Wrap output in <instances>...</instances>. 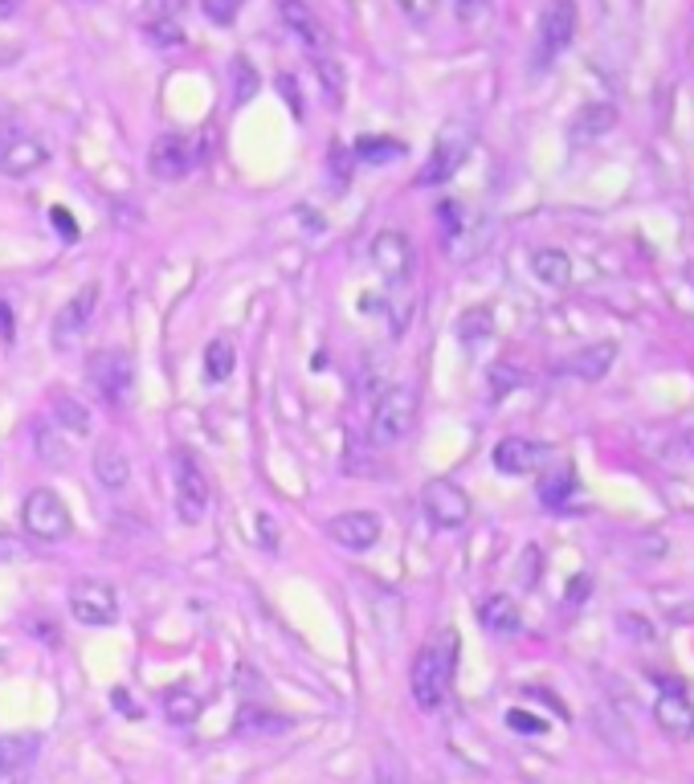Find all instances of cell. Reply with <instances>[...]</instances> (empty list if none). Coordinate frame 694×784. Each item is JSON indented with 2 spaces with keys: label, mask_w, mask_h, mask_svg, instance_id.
<instances>
[{
  "label": "cell",
  "mask_w": 694,
  "mask_h": 784,
  "mask_svg": "<svg viewBox=\"0 0 694 784\" xmlns=\"http://www.w3.org/2000/svg\"><path fill=\"white\" fill-rule=\"evenodd\" d=\"M454 666H458V633L446 630L433 642L416 650L413 670H409V691L421 711H437L446 703L449 687H454Z\"/></svg>",
  "instance_id": "cell-1"
},
{
  "label": "cell",
  "mask_w": 694,
  "mask_h": 784,
  "mask_svg": "<svg viewBox=\"0 0 694 784\" xmlns=\"http://www.w3.org/2000/svg\"><path fill=\"white\" fill-rule=\"evenodd\" d=\"M421 413V397L413 385H392L385 388V397L376 400V413H372V442L376 446H397L404 442L416 425Z\"/></svg>",
  "instance_id": "cell-2"
},
{
  "label": "cell",
  "mask_w": 694,
  "mask_h": 784,
  "mask_svg": "<svg viewBox=\"0 0 694 784\" xmlns=\"http://www.w3.org/2000/svg\"><path fill=\"white\" fill-rule=\"evenodd\" d=\"M86 381L98 397L107 400L110 409H123L136 385V368H131V355L123 348H107V352H94L86 360Z\"/></svg>",
  "instance_id": "cell-3"
},
{
  "label": "cell",
  "mask_w": 694,
  "mask_h": 784,
  "mask_svg": "<svg viewBox=\"0 0 694 784\" xmlns=\"http://www.w3.org/2000/svg\"><path fill=\"white\" fill-rule=\"evenodd\" d=\"M172 482H176V515L185 527H197L209 511V478H204L201 461L188 449L172 454Z\"/></svg>",
  "instance_id": "cell-4"
},
{
  "label": "cell",
  "mask_w": 694,
  "mask_h": 784,
  "mask_svg": "<svg viewBox=\"0 0 694 784\" xmlns=\"http://www.w3.org/2000/svg\"><path fill=\"white\" fill-rule=\"evenodd\" d=\"M576 37V4L572 0H548V9L540 16V33H536V54H531V66L536 70H552V62L572 46Z\"/></svg>",
  "instance_id": "cell-5"
},
{
  "label": "cell",
  "mask_w": 694,
  "mask_h": 784,
  "mask_svg": "<svg viewBox=\"0 0 694 784\" xmlns=\"http://www.w3.org/2000/svg\"><path fill=\"white\" fill-rule=\"evenodd\" d=\"M21 523L33 539H46V543H58V539L70 536V507L62 503V494L49 491V487H37L30 491V499L21 503Z\"/></svg>",
  "instance_id": "cell-6"
},
{
  "label": "cell",
  "mask_w": 694,
  "mask_h": 784,
  "mask_svg": "<svg viewBox=\"0 0 694 784\" xmlns=\"http://www.w3.org/2000/svg\"><path fill=\"white\" fill-rule=\"evenodd\" d=\"M421 507H425L433 527H442V531H458V527L470 523V499H466L462 487L449 482V478H433V482H425Z\"/></svg>",
  "instance_id": "cell-7"
},
{
  "label": "cell",
  "mask_w": 694,
  "mask_h": 784,
  "mask_svg": "<svg viewBox=\"0 0 694 784\" xmlns=\"http://www.w3.org/2000/svg\"><path fill=\"white\" fill-rule=\"evenodd\" d=\"M185 0H143L139 4V25L143 37L160 49L185 46Z\"/></svg>",
  "instance_id": "cell-8"
},
{
  "label": "cell",
  "mask_w": 694,
  "mask_h": 784,
  "mask_svg": "<svg viewBox=\"0 0 694 784\" xmlns=\"http://www.w3.org/2000/svg\"><path fill=\"white\" fill-rule=\"evenodd\" d=\"M94 307H98V286H82L78 294H70V303H66L58 315H54V327H49V343L58 348V352H70L78 339L86 336V327L94 319Z\"/></svg>",
  "instance_id": "cell-9"
},
{
  "label": "cell",
  "mask_w": 694,
  "mask_h": 784,
  "mask_svg": "<svg viewBox=\"0 0 694 784\" xmlns=\"http://www.w3.org/2000/svg\"><path fill=\"white\" fill-rule=\"evenodd\" d=\"M197 168V148H192V139L180 136V131H168V136H160L152 143V152H148V172H152L155 180H185L188 172Z\"/></svg>",
  "instance_id": "cell-10"
},
{
  "label": "cell",
  "mask_w": 694,
  "mask_h": 784,
  "mask_svg": "<svg viewBox=\"0 0 694 784\" xmlns=\"http://www.w3.org/2000/svg\"><path fill=\"white\" fill-rule=\"evenodd\" d=\"M70 613L82 625H115L119 617V597L107 581H78L70 588Z\"/></svg>",
  "instance_id": "cell-11"
},
{
  "label": "cell",
  "mask_w": 694,
  "mask_h": 784,
  "mask_svg": "<svg viewBox=\"0 0 694 784\" xmlns=\"http://www.w3.org/2000/svg\"><path fill=\"white\" fill-rule=\"evenodd\" d=\"M466 152H470V136H466V131H458V127L442 131V136H437V143H433V152H430V164L416 172V188L446 185L449 176L462 168Z\"/></svg>",
  "instance_id": "cell-12"
},
{
  "label": "cell",
  "mask_w": 694,
  "mask_h": 784,
  "mask_svg": "<svg viewBox=\"0 0 694 784\" xmlns=\"http://www.w3.org/2000/svg\"><path fill=\"white\" fill-rule=\"evenodd\" d=\"M372 261H376V270H380L388 282H404V278L413 274V261H416L409 233H401V230L376 233V242H372Z\"/></svg>",
  "instance_id": "cell-13"
},
{
  "label": "cell",
  "mask_w": 694,
  "mask_h": 784,
  "mask_svg": "<svg viewBox=\"0 0 694 784\" xmlns=\"http://www.w3.org/2000/svg\"><path fill=\"white\" fill-rule=\"evenodd\" d=\"M278 4V16H282V25L310 49V54H324L327 49V25L324 16L310 9L307 0H274Z\"/></svg>",
  "instance_id": "cell-14"
},
{
  "label": "cell",
  "mask_w": 694,
  "mask_h": 784,
  "mask_svg": "<svg viewBox=\"0 0 694 784\" xmlns=\"http://www.w3.org/2000/svg\"><path fill=\"white\" fill-rule=\"evenodd\" d=\"M331 539L340 548H352V552H368L372 543L380 539V515L376 511H343L336 519L327 523Z\"/></svg>",
  "instance_id": "cell-15"
},
{
  "label": "cell",
  "mask_w": 694,
  "mask_h": 784,
  "mask_svg": "<svg viewBox=\"0 0 694 784\" xmlns=\"http://www.w3.org/2000/svg\"><path fill=\"white\" fill-rule=\"evenodd\" d=\"M548 454L552 449L540 446V442H531V437H503L498 446H494V470H503V475H531V470H540L548 466Z\"/></svg>",
  "instance_id": "cell-16"
},
{
  "label": "cell",
  "mask_w": 694,
  "mask_h": 784,
  "mask_svg": "<svg viewBox=\"0 0 694 784\" xmlns=\"http://www.w3.org/2000/svg\"><path fill=\"white\" fill-rule=\"evenodd\" d=\"M46 164H49L46 143H42V139H33V136H21V131H16V136L0 148V172H4V176H13V180L33 176L37 168H46Z\"/></svg>",
  "instance_id": "cell-17"
},
{
  "label": "cell",
  "mask_w": 694,
  "mask_h": 784,
  "mask_svg": "<svg viewBox=\"0 0 694 784\" xmlns=\"http://www.w3.org/2000/svg\"><path fill=\"white\" fill-rule=\"evenodd\" d=\"M654 723L662 727L670 739H691L694 736V703L674 687V691H662L658 703H654Z\"/></svg>",
  "instance_id": "cell-18"
},
{
  "label": "cell",
  "mask_w": 694,
  "mask_h": 784,
  "mask_svg": "<svg viewBox=\"0 0 694 784\" xmlns=\"http://www.w3.org/2000/svg\"><path fill=\"white\" fill-rule=\"evenodd\" d=\"M613 364H617V343L604 339V343H588V348H580V352L564 364V372L576 376V381H601V376H609Z\"/></svg>",
  "instance_id": "cell-19"
},
{
  "label": "cell",
  "mask_w": 694,
  "mask_h": 784,
  "mask_svg": "<svg viewBox=\"0 0 694 784\" xmlns=\"http://www.w3.org/2000/svg\"><path fill=\"white\" fill-rule=\"evenodd\" d=\"M94 478L103 482V491H127V482H131V461L127 454L115 442L94 449Z\"/></svg>",
  "instance_id": "cell-20"
},
{
  "label": "cell",
  "mask_w": 694,
  "mask_h": 784,
  "mask_svg": "<svg viewBox=\"0 0 694 784\" xmlns=\"http://www.w3.org/2000/svg\"><path fill=\"white\" fill-rule=\"evenodd\" d=\"M479 621L491 633H519L524 630V617H519V605L507 597V593H494L479 605Z\"/></svg>",
  "instance_id": "cell-21"
},
{
  "label": "cell",
  "mask_w": 694,
  "mask_h": 784,
  "mask_svg": "<svg viewBox=\"0 0 694 784\" xmlns=\"http://www.w3.org/2000/svg\"><path fill=\"white\" fill-rule=\"evenodd\" d=\"M613 124H617V110L609 107V103H592V107H585L572 119V143H592L604 131H613Z\"/></svg>",
  "instance_id": "cell-22"
},
{
  "label": "cell",
  "mask_w": 694,
  "mask_h": 784,
  "mask_svg": "<svg viewBox=\"0 0 694 784\" xmlns=\"http://www.w3.org/2000/svg\"><path fill=\"white\" fill-rule=\"evenodd\" d=\"M164 715H168V723H192L201 719V694L192 691L188 682H176V687H168V694H164Z\"/></svg>",
  "instance_id": "cell-23"
},
{
  "label": "cell",
  "mask_w": 694,
  "mask_h": 784,
  "mask_svg": "<svg viewBox=\"0 0 694 784\" xmlns=\"http://www.w3.org/2000/svg\"><path fill=\"white\" fill-rule=\"evenodd\" d=\"M49 409H54V417H58V425L70 430L74 437H86V433H91V413H86V405H82L78 397H70V393H54Z\"/></svg>",
  "instance_id": "cell-24"
},
{
  "label": "cell",
  "mask_w": 694,
  "mask_h": 784,
  "mask_svg": "<svg viewBox=\"0 0 694 784\" xmlns=\"http://www.w3.org/2000/svg\"><path fill=\"white\" fill-rule=\"evenodd\" d=\"M42 752V739L21 732V736H4L0 739V769H30L33 760Z\"/></svg>",
  "instance_id": "cell-25"
},
{
  "label": "cell",
  "mask_w": 694,
  "mask_h": 784,
  "mask_svg": "<svg viewBox=\"0 0 694 784\" xmlns=\"http://www.w3.org/2000/svg\"><path fill=\"white\" fill-rule=\"evenodd\" d=\"M404 155V143L401 139H385V136H368L355 143V160L360 164H368V168H385L392 160H401Z\"/></svg>",
  "instance_id": "cell-26"
},
{
  "label": "cell",
  "mask_w": 694,
  "mask_h": 784,
  "mask_svg": "<svg viewBox=\"0 0 694 784\" xmlns=\"http://www.w3.org/2000/svg\"><path fill=\"white\" fill-rule=\"evenodd\" d=\"M531 270H536V278H540V282H548V286H568L572 261H568V254H564V249H536Z\"/></svg>",
  "instance_id": "cell-27"
},
{
  "label": "cell",
  "mask_w": 694,
  "mask_h": 784,
  "mask_svg": "<svg viewBox=\"0 0 694 784\" xmlns=\"http://www.w3.org/2000/svg\"><path fill=\"white\" fill-rule=\"evenodd\" d=\"M576 491V475H572V466H560L552 475H543L540 482V503L543 507H564Z\"/></svg>",
  "instance_id": "cell-28"
},
{
  "label": "cell",
  "mask_w": 694,
  "mask_h": 784,
  "mask_svg": "<svg viewBox=\"0 0 694 784\" xmlns=\"http://www.w3.org/2000/svg\"><path fill=\"white\" fill-rule=\"evenodd\" d=\"M233 364H237V352H233L230 339H213L209 348H204V376L221 385V381H230L233 376Z\"/></svg>",
  "instance_id": "cell-29"
},
{
  "label": "cell",
  "mask_w": 694,
  "mask_h": 784,
  "mask_svg": "<svg viewBox=\"0 0 694 784\" xmlns=\"http://www.w3.org/2000/svg\"><path fill=\"white\" fill-rule=\"evenodd\" d=\"M233 727H237L242 736H274V732H286V719H282V715H270V711L262 707H246Z\"/></svg>",
  "instance_id": "cell-30"
},
{
  "label": "cell",
  "mask_w": 694,
  "mask_h": 784,
  "mask_svg": "<svg viewBox=\"0 0 694 784\" xmlns=\"http://www.w3.org/2000/svg\"><path fill=\"white\" fill-rule=\"evenodd\" d=\"M491 327H494L491 307H470L462 319H458V339H462L466 348H479L482 339L491 336Z\"/></svg>",
  "instance_id": "cell-31"
},
{
  "label": "cell",
  "mask_w": 694,
  "mask_h": 784,
  "mask_svg": "<svg viewBox=\"0 0 694 784\" xmlns=\"http://www.w3.org/2000/svg\"><path fill=\"white\" fill-rule=\"evenodd\" d=\"M315 74L324 82V94H327V107H343V66L336 58H324V54H315Z\"/></svg>",
  "instance_id": "cell-32"
},
{
  "label": "cell",
  "mask_w": 694,
  "mask_h": 784,
  "mask_svg": "<svg viewBox=\"0 0 694 784\" xmlns=\"http://www.w3.org/2000/svg\"><path fill=\"white\" fill-rule=\"evenodd\" d=\"M258 86L262 82H258V70L249 66V58H233V103L246 107L249 98L258 94Z\"/></svg>",
  "instance_id": "cell-33"
},
{
  "label": "cell",
  "mask_w": 694,
  "mask_h": 784,
  "mask_svg": "<svg viewBox=\"0 0 694 784\" xmlns=\"http://www.w3.org/2000/svg\"><path fill=\"white\" fill-rule=\"evenodd\" d=\"M30 555H33V548L25 543V539L0 531V564H21V560H30Z\"/></svg>",
  "instance_id": "cell-34"
},
{
  "label": "cell",
  "mask_w": 694,
  "mask_h": 784,
  "mask_svg": "<svg viewBox=\"0 0 694 784\" xmlns=\"http://www.w3.org/2000/svg\"><path fill=\"white\" fill-rule=\"evenodd\" d=\"M201 9L209 13V21H216V25H233L237 13H242V0H201Z\"/></svg>",
  "instance_id": "cell-35"
},
{
  "label": "cell",
  "mask_w": 694,
  "mask_h": 784,
  "mask_svg": "<svg viewBox=\"0 0 694 784\" xmlns=\"http://www.w3.org/2000/svg\"><path fill=\"white\" fill-rule=\"evenodd\" d=\"M397 9L409 25H425L433 13H437V0H397Z\"/></svg>",
  "instance_id": "cell-36"
},
{
  "label": "cell",
  "mask_w": 694,
  "mask_h": 784,
  "mask_svg": "<svg viewBox=\"0 0 694 784\" xmlns=\"http://www.w3.org/2000/svg\"><path fill=\"white\" fill-rule=\"evenodd\" d=\"M507 727H510V732H527V736H540L548 723L536 719L531 711H507Z\"/></svg>",
  "instance_id": "cell-37"
},
{
  "label": "cell",
  "mask_w": 694,
  "mask_h": 784,
  "mask_svg": "<svg viewBox=\"0 0 694 784\" xmlns=\"http://www.w3.org/2000/svg\"><path fill=\"white\" fill-rule=\"evenodd\" d=\"M49 221H54V230H58V237H62V242H78V221L66 213L62 204H58V209H49Z\"/></svg>",
  "instance_id": "cell-38"
},
{
  "label": "cell",
  "mask_w": 694,
  "mask_h": 784,
  "mask_svg": "<svg viewBox=\"0 0 694 784\" xmlns=\"http://www.w3.org/2000/svg\"><path fill=\"white\" fill-rule=\"evenodd\" d=\"M486 4H491V0H454V13H458V21L474 25V21L486 16Z\"/></svg>",
  "instance_id": "cell-39"
},
{
  "label": "cell",
  "mask_w": 694,
  "mask_h": 784,
  "mask_svg": "<svg viewBox=\"0 0 694 784\" xmlns=\"http://www.w3.org/2000/svg\"><path fill=\"white\" fill-rule=\"evenodd\" d=\"M278 86H282V94H286V107H291L294 115L303 119V94H294V82H291V78H278Z\"/></svg>",
  "instance_id": "cell-40"
},
{
  "label": "cell",
  "mask_w": 694,
  "mask_h": 784,
  "mask_svg": "<svg viewBox=\"0 0 694 784\" xmlns=\"http://www.w3.org/2000/svg\"><path fill=\"white\" fill-rule=\"evenodd\" d=\"M0 784H30V769H0Z\"/></svg>",
  "instance_id": "cell-41"
},
{
  "label": "cell",
  "mask_w": 694,
  "mask_h": 784,
  "mask_svg": "<svg viewBox=\"0 0 694 784\" xmlns=\"http://www.w3.org/2000/svg\"><path fill=\"white\" fill-rule=\"evenodd\" d=\"M0 336H4V339L13 336V311H9V303H4V299H0Z\"/></svg>",
  "instance_id": "cell-42"
},
{
  "label": "cell",
  "mask_w": 694,
  "mask_h": 784,
  "mask_svg": "<svg viewBox=\"0 0 694 784\" xmlns=\"http://www.w3.org/2000/svg\"><path fill=\"white\" fill-rule=\"evenodd\" d=\"M679 449H682V454H686V458H691V461H694V430H686V433H682Z\"/></svg>",
  "instance_id": "cell-43"
},
{
  "label": "cell",
  "mask_w": 694,
  "mask_h": 784,
  "mask_svg": "<svg viewBox=\"0 0 694 784\" xmlns=\"http://www.w3.org/2000/svg\"><path fill=\"white\" fill-rule=\"evenodd\" d=\"M13 136H16V127L9 124V119H0V148H4V143H9Z\"/></svg>",
  "instance_id": "cell-44"
},
{
  "label": "cell",
  "mask_w": 694,
  "mask_h": 784,
  "mask_svg": "<svg viewBox=\"0 0 694 784\" xmlns=\"http://www.w3.org/2000/svg\"><path fill=\"white\" fill-rule=\"evenodd\" d=\"M16 4H21V0H0V21H4V16H13Z\"/></svg>",
  "instance_id": "cell-45"
}]
</instances>
